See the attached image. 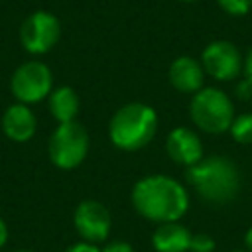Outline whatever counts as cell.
Listing matches in <instances>:
<instances>
[{"instance_id":"cell-6","label":"cell","mask_w":252,"mask_h":252,"mask_svg":"<svg viewBox=\"0 0 252 252\" xmlns=\"http://www.w3.org/2000/svg\"><path fill=\"white\" fill-rule=\"evenodd\" d=\"M53 91V75L51 69L37 61H26L18 65L10 77V93L16 102L22 104H35L45 100Z\"/></svg>"},{"instance_id":"cell-11","label":"cell","mask_w":252,"mask_h":252,"mask_svg":"<svg viewBox=\"0 0 252 252\" xmlns=\"http://www.w3.org/2000/svg\"><path fill=\"white\" fill-rule=\"evenodd\" d=\"M0 128L8 140H12L16 144H24L35 136L37 118L28 104L14 102L4 110L2 120H0Z\"/></svg>"},{"instance_id":"cell-4","label":"cell","mask_w":252,"mask_h":252,"mask_svg":"<svg viewBox=\"0 0 252 252\" xmlns=\"http://www.w3.org/2000/svg\"><path fill=\"white\" fill-rule=\"evenodd\" d=\"M189 116L199 130L207 134H222L228 132L236 114L232 98L224 91L217 87H203L191 96Z\"/></svg>"},{"instance_id":"cell-14","label":"cell","mask_w":252,"mask_h":252,"mask_svg":"<svg viewBox=\"0 0 252 252\" xmlns=\"http://www.w3.org/2000/svg\"><path fill=\"white\" fill-rule=\"evenodd\" d=\"M47 106L51 116L57 120V124H65V122H73L79 114V94L75 93L73 87L61 85L57 89L51 91V94L47 96Z\"/></svg>"},{"instance_id":"cell-21","label":"cell","mask_w":252,"mask_h":252,"mask_svg":"<svg viewBox=\"0 0 252 252\" xmlns=\"http://www.w3.org/2000/svg\"><path fill=\"white\" fill-rule=\"evenodd\" d=\"M244 79L252 85V47H250V51L246 53V57H244Z\"/></svg>"},{"instance_id":"cell-24","label":"cell","mask_w":252,"mask_h":252,"mask_svg":"<svg viewBox=\"0 0 252 252\" xmlns=\"http://www.w3.org/2000/svg\"><path fill=\"white\" fill-rule=\"evenodd\" d=\"M12 252H33V250H12Z\"/></svg>"},{"instance_id":"cell-20","label":"cell","mask_w":252,"mask_h":252,"mask_svg":"<svg viewBox=\"0 0 252 252\" xmlns=\"http://www.w3.org/2000/svg\"><path fill=\"white\" fill-rule=\"evenodd\" d=\"M65 252H100V248H98L96 244H91V242L81 240V242H77V244L69 246Z\"/></svg>"},{"instance_id":"cell-22","label":"cell","mask_w":252,"mask_h":252,"mask_svg":"<svg viewBox=\"0 0 252 252\" xmlns=\"http://www.w3.org/2000/svg\"><path fill=\"white\" fill-rule=\"evenodd\" d=\"M6 244H8V224H6V220L0 217V250H2Z\"/></svg>"},{"instance_id":"cell-26","label":"cell","mask_w":252,"mask_h":252,"mask_svg":"<svg viewBox=\"0 0 252 252\" xmlns=\"http://www.w3.org/2000/svg\"><path fill=\"white\" fill-rule=\"evenodd\" d=\"M181 2H197V0H181Z\"/></svg>"},{"instance_id":"cell-18","label":"cell","mask_w":252,"mask_h":252,"mask_svg":"<svg viewBox=\"0 0 252 252\" xmlns=\"http://www.w3.org/2000/svg\"><path fill=\"white\" fill-rule=\"evenodd\" d=\"M234 94H236L238 100H250L252 98V85L246 79L238 81L236 87H234Z\"/></svg>"},{"instance_id":"cell-17","label":"cell","mask_w":252,"mask_h":252,"mask_svg":"<svg viewBox=\"0 0 252 252\" xmlns=\"http://www.w3.org/2000/svg\"><path fill=\"white\" fill-rule=\"evenodd\" d=\"M215 240L209 234H193L191 236V244H189V252H215Z\"/></svg>"},{"instance_id":"cell-2","label":"cell","mask_w":252,"mask_h":252,"mask_svg":"<svg viewBox=\"0 0 252 252\" xmlns=\"http://www.w3.org/2000/svg\"><path fill=\"white\" fill-rule=\"evenodd\" d=\"M195 193L211 205H228L240 191V171L224 156H207L185 173Z\"/></svg>"},{"instance_id":"cell-15","label":"cell","mask_w":252,"mask_h":252,"mask_svg":"<svg viewBox=\"0 0 252 252\" xmlns=\"http://www.w3.org/2000/svg\"><path fill=\"white\" fill-rule=\"evenodd\" d=\"M228 132H230V136L238 144H242V146L252 144V114L250 112H244V114L234 116Z\"/></svg>"},{"instance_id":"cell-16","label":"cell","mask_w":252,"mask_h":252,"mask_svg":"<svg viewBox=\"0 0 252 252\" xmlns=\"http://www.w3.org/2000/svg\"><path fill=\"white\" fill-rule=\"evenodd\" d=\"M217 4L220 6L222 12L230 16H244L252 8V0H217Z\"/></svg>"},{"instance_id":"cell-5","label":"cell","mask_w":252,"mask_h":252,"mask_svg":"<svg viewBox=\"0 0 252 252\" xmlns=\"http://www.w3.org/2000/svg\"><path fill=\"white\" fill-rule=\"evenodd\" d=\"M89 154V132L77 120L57 124L47 142V156L59 169L79 167Z\"/></svg>"},{"instance_id":"cell-1","label":"cell","mask_w":252,"mask_h":252,"mask_svg":"<svg viewBox=\"0 0 252 252\" xmlns=\"http://www.w3.org/2000/svg\"><path fill=\"white\" fill-rule=\"evenodd\" d=\"M136 213L152 222H175L189 211L187 189L169 175H146L132 187Z\"/></svg>"},{"instance_id":"cell-13","label":"cell","mask_w":252,"mask_h":252,"mask_svg":"<svg viewBox=\"0 0 252 252\" xmlns=\"http://www.w3.org/2000/svg\"><path fill=\"white\" fill-rule=\"evenodd\" d=\"M193 232L181 222H161L152 234V246L156 252H189Z\"/></svg>"},{"instance_id":"cell-10","label":"cell","mask_w":252,"mask_h":252,"mask_svg":"<svg viewBox=\"0 0 252 252\" xmlns=\"http://www.w3.org/2000/svg\"><path fill=\"white\" fill-rule=\"evenodd\" d=\"M165 152H167V156L173 163H179V165H185V167H191V165H195L197 161L203 159L201 138L185 126L173 128L167 134Z\"/></svg>"},{"instance_id":"cell-19","label":"cell","mask_w":252,"mask_h":252,"mask_svg":"<svg viewBox=\"0 0 252 252\" xmlns=\"http://www.w3.org/2000/svg\"><path fill=\"white\" fill-rule=\"evenodd\" d=\"M100 252H134V250H132V246H130L128 242H124V240H114V242L106 244Z\"/></svg>"},{"instance_id":"cell-8","label":"cell","mask_w":252,"mask_h":252,"mask_svg":"<svg viewBox=\"0 0 252 252\" xmlns=\"http://www.w3.org/2000/svg\"><path fill=\"white\" fill-rule=\"evenodd\" d=\"M201 65L215 81H234L244 71L240 49L228 39L211 41L201 53Z\"/></svg>"},{"instance_id":"cell-7","label":"cell","mask_w":252,"mask_h":252,"mask_svg":"<svg viewBox=\"0 0 252 252\" xmlns=\"http://www.w3.org/2000/svg\"><path fill=\"white\" fill-rule=\"evenodd\" d=\"M61 37V22L55 14L37 10L32 12L20 26V43L32 55L51 51Z\"/></svg>"},{"instance_id":"cell-9","label":"cell","mask_w":252,"mask_h":252,"mask_svg":"<svg viewBox=\"0 0 252 252\" xmlns=\"http://www.w3.org/2000/svg\"><path fill=\"white\" fill-rule=\"evenodd\" d=\"M73 226L85 242L98 244L104 242L112 228L110 211L94 199H85L77 205L73 213Z\"/></svg>"},{"instance_id":"cell-12","label":"cell","mask_w":252,"mask_h":252,"mask_svg":"<svg viewBox=\"0 0 252 252\" xmlns=\"http://www.w3.org/2000/svg\"><path fill=\"white\" fill-rule=\"evenodd\" d=\"M167 79H169V85L173 89H177L179 93L195 94L197 91L203 89L205 69H203L201 61H197L189 55H181V57L173 59V63L169 65Z\"/></svg>"},{"instance_id":"cell-25","label":"cell","mask_w":252,"mask_h":252,"mask_svg":"<svg viewBox=\"0 0 252 252\" xmlns=\"http://www.w3.org/2000/svg\"><path fill=\"white\" fill-rule=\"evenodd\" d=\"M230 252H248V250H230Z\"/></svg>"},{"instance_id":"cell-3","label":"cell","mask_w":252,"mask_h":252,"mask_svg":"<svg viewBox=\"0 0 252 252\" xmlns=\"http://www.w3.org/2000/svg\"><path fill=\"white\" fill-rule=\"evenodd\" d=\"M158 132V112L146 102L120 106L108 122V138L122 152L146 148Z\"/></svg>"},{"instance_id":"cell-23","label":"cell","mask_w":252,"mask_h":252,"mask_svg":"<svg viewBox=\"0 0 252 252\" xmlns=\"http://www.w3.org/2000/svg\"><path fill=\"white\" fill-rule=\"evenodd\" d=\"M244 244H246V250L248 252H252V226L246 230V234H244Z\"/></svg>"}]
</instances>
